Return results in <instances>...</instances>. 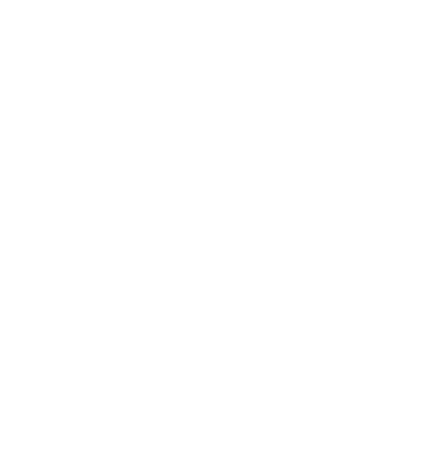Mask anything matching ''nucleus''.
Segmentation results:
<instances>
[]
</instances>
